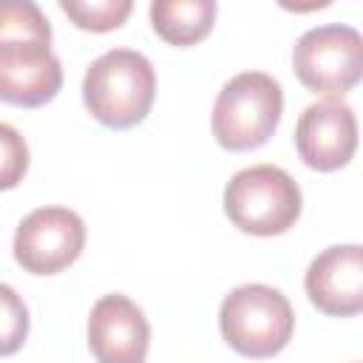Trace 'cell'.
Listing matches in <instances>:
<instances>
[{"mask_svg": "<svg viewBox=\"0 0 363 363\" xmlns=\"http://www.w3.org/2000/svg\"><path fill=\"white\" fill-rule=\"evenodd\" d=\"M28 323L31 320L23 298L9 284H0V357L23 349L28 337Z\"/></svg>", "mask_w": 363, "mask_h": 363, "instance_id": "5bb4252c", "label": "cell"}, {"mask_svg": "<svg viewBox=\"0 0 363 363\" xmlns=\"http://www.w3.org/2000/svg\"><path fill=\"white\" fill-rule=\"evenodd\" d=\"M88 346L96 363H145L150 326L128 295H102L88 315Z\"/></svg>", "mask_w": 363, "mask_h": 363, "instance_id": "9c48e42d", "label": "cell"}, {"mask_svg": "<svg viewBox=\"0 0 363 363\" xmlns=\"http://www.w3.org/2000/svg\"><path fill=\"white\" fill-rule=\"evenodd\" d=\"M281 113V82L264 71H241L218 91L210 125L224 150L244 153L261 147L275 133Z\"/></svg>", "mask_w": 363, "mask_h": 363, "instance_id": "7a4b0ae2", "label": "cell"}, {"mask_svg": "<svg viewBox=\"0 0 363 363\" xmlns=\"http://www.w3.org/2000/svg\"><path fill=\"white\" fill-rule=\"evenodd\" d=\"M85 247V221L68 207H37L14 233V261L31 275L68 269Z\"/></svg>", "mask_w": 363, "mask_h": 363, "instance_id": "8992f818", "label": "cell"}, {"mask_svg": "<svg viewBox=\"0 0 363 363\" xmlns=\"http://www.w3.org/2000/svg\"><path fill=\"white\" fill-rule=\"evenodd\" d=\"M301 187L275 164H252L238 170L224 187L227 218L250 235H281L301 218Z\"/></svg>", "mask_w": 363, "mask_h": 363, "instance_id": "277c9868", "label": "cell"}, {"mask_svg": "<svg viewBox=\"0 0 363 363\" xmlns=\"http://www.w3.org/2000/svg\"><path fill=\"white\" fill-rule=\"evenodd\" d=\"M292 71L303 88L340 99L363 77L360 31L343 23L309 28L292 48Z\"/></svg>", "mask_w": 363, "mask_h": 363, "instance_id": "5b68a950", "label": "cell"}, {"mask_svg": "<svg viewBox=\"0 0 363 363\" xmlns=\"http://www.w3.org/2000/svg\"><path fill=\"white\" fill-rule=\"evenodd\" d=\"M218 329L241 357L264 360L286 349L295 332V312L286 295L267 284L235 286L218 309Z\"/></svg>", "mask_w": 363, "mask_h": 363, "instance_id": "3957f363", "label": "cell"}, {"mask_svg": "<svg viewBox=\"0 0 363 363\" xmlns=\"http://www.w3.org/2000/svg\"><path fill=\"white\" fill-rule=\"evenodd\" d=\"M0 40L51 43V23L31 0H0Z\"/></svg>", "mask_w": 363, "mask_h": 363, "instance_id": "7c38bea8", "label": "cell"}, {"mask_svg": "<svg viewBox=\"0 0 363 363\" xmlns=\"http://www.w3.org/2000/svg\"><path fill=\"white\" fill-rule=\"evenodd\" d=\"M156 96V71L150 60L133 48H111L99 54L82 79V99L91 116L113 130H128L150 113Z\"/></svg>", "mask_w": 363, "mask_h": 363, "instance_id": "6da1fadb", "label": "cell"}, {"mask_svg": "<svg viewBox=\"0 0 363 363\" xmlns=\"http://www.w3.org/2000/svg\"><path fill=\"white\" fill-rule=\"evenodd\" d=\"M60 9L74 20L77 28L82 31H113L119 28L133 3L130 0H60Z\"/></svg>", "mask_w": 363, "mask_h": 363, "instance_id": "4fadbf2b", "label": "cell"}, {"mask_svg": "<svg viewBox=\"0 0 363 363\" xmlns=\"http://www.w3.org/2000/svg\"><path fill=\"white\" fill-rule=\"evenodd\" d=\"M357 147L354 111L340 99H320L303 108L295 125V150L301 162L318 173L340 170Z\"/></svg>", "mask_w": 363, "mask_h": 363, "instance_id": "52a82bcc", "label": "cell"}, {"mask_svg": "<svg viewBox=\"0 0 363 363\" xmlns=\"http://www.w3.org/2000/svg\"><path fill=\"white\" fill-rule=\"evenodd\" d=\"M312 306L332 318H352L363 309V250L360 244H335L312 258L306 278Z\"/></svg>", "mask_w": 363, "mask_h": 363, "instance_id": "30bf717a", "label": "cell"}, {"mask_svg": "<svg viewBox=\"0 0 363 363\" xmlns=\"http://www.w3.org/2000/svg\"><path fill=\"white\" fill-rule=\"evenodd\" d=\"M213 0H156L150 3V26L170 45H196L213 31Z\"/></svg>", "mask_w": 363, "mask_h": 363, "instance_id": "8fae6325", "label": "cell"}, {"mask_svg": "<svg viewBox=\"0 0 363 363\" xmlns=\"http://www.w3.org/2000/svg\"><path fill=\"white\" fill-rule=\"evenodd\" d=\"M28 170V145L17 128L0 122V190H14Z\"/></svg>", "mask_w": 363, "mask_h": 363, "instance_id": "9a60e30c", "label": "cell"}, {"mask_svg": "<svg viewBox=\"0 0 363 363\" xmlns=\"http://www.w3.org/2000/svg\"><path fill=\"white\" fill-rule=\"evenodd\" d=\"M62 88V65L51 43L0 40V102L40 108Z\"/></svg>", "mask_w": 363, "mask_h": 363, "instance_id": "ba28073f", "label": "cell"}]
</instances>
